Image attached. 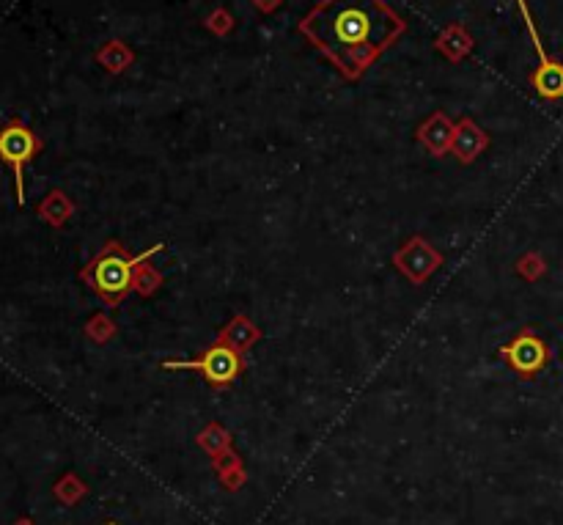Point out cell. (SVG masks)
<instances>
[{
	"instance_id": "52a82bcc",
	"label": "cell",
	"mask_w": 563,
	"mask_h": 525,
	"mask_svg": "<svg viewBox=\"0 0 563 525\" xmlns=\"http://www.w3.org/2000/svg\"><path fill=\"white\" fill-rule=\"evenodd\" d=\"M69 212H72V204H69L64 193H58V190L50 193V196L39 204V215H42L50 226H61V223L69 218Z\"/></svg>"
},
{
	"instance_id": "6da1fadb",
	"label": "cell",
	"mask_w": 563,
	"mask_h": 525,
	"mask_svg": "<svg viewBox=\"0 0 563 525\" xmlns=\"http://www.w3.org/2000/svg\"><path fill=\"white\" fill-rule=\"evenodd\" d=\"M407 22L385 0H319L300 33L349 80H358L379 55L399 42Z\"/></svg>"
},
{
	"instance_id": "3957f363",
	"label": "cell",
	"mask_w": 563,
	"mask_h": 525,
	"mask_svg": "<svg viewBox=\"0 0 563 525\" xmlns=\"http://www.w3.org/2000/svg\"><path fill=\"white\" fill-rule=\"evenodd\" d=\"M39 152H42V141L22 121H9L6 127H0V163L9 165L14 174V193L20 207L25 204V165L33 163Z\"/></svg>"
},
{
	"instance_id": "9c48e42d",
	"label": "cell",
	"mask_w": 563,
	"mask_h": 525,
	"mask_svg": "<svg viewBox=\"0 0 563 525\" xmlns=\"http://www.w3.org/2000/svg\"><path fill=\"white\" fill-rule=\"evenodd\" d=\"M14 525H36V523H33L31 517H20V520H17ZM108 525H116V523H108Z\"/></svg>"
},
{
	"instance_id": "277c9868",
	"label": "cell",
	"mask_w": 563,
	"mask_h": 525,
	"mask_svg": "<svg viewBox=\"0 0 563 525\" xmlns=\"http://www.w3.org/2000/svg\"><path fill=\"white\" fill-rule=\"evenodd\" d=\"M163 369H190V372H201L204 380L212 388H226L242 374V358L237 350H231L228 344L217 341L204 355H198L195 361H165Z\"/></svg>"
},
{
	"instance_id": "8992f818",
	"label": "cell",
	"mask_w": 563,
	"mask_h": 525,
	"mask_svg": "<svg viewBox=\"0 0 563 525\" xmlns=\"http://www.w3.org/2000/svg\"><path fill=\"white\" fill-rule=\"evenodd\" d=\"M500 355L509 361V366L514 369L517 374L522 377H533V374L542 369L544 363H547V347L542 344L539 336H533V333H520L517 339L506 344Z\"/></svg>"
},
{
	"instance_id": "ba28073f",
	"label": "cell",
	"mask_w": 563,
	"mask_h": 525,
	"mask_svg": "<svg viewBox=\"0 0 563 525\" xmlns=\"http://www.w3.org/2000/svg\"><path fill=\"white\" fill-rule=\"evenodd\" d=\"M462 127H465V132H467V141L465 143L456 141V157H462L465 163H470V160H473V157L478 154V149L484 146V135H481V132H478L470 121H465Z\"/></svg>"
},
{
	"instance_id": "7a4b0ae2",
	"label": "cell",
	"mask_w": 563,
	"mask_h": 525,
	"mask_svg": "<svg viewBox=\"0 0 563 525\" xmlns=\"http://www.w3.org/2000/svg\"><path fill=\"white\" fill-rule=\"evenodd\" d=\"M163 242H157L152 251L141 253V256H130V253L121 248V242H108L102 251L83 267L80 278L86 281L88 289L99 295L108 306H119L124 297L130 295L132 286H135V273H138V264L152 259V253L163 251Z\"/></svg>"
},
{
	"instance_id": "5b68a950",
	"label": "cell",
	"mask_w": 563,
	"mask_h": 525,
	"mask_svg": "<svg viewBox=\"0 0 563 525\" xmlns=\"http://www.w3.org/2000/svg\"><path fill=\"white\" fill-rule=\"evenodd\" d=\"M520 3L522 17H525V28L531 33V42L536 47V55H539V69L531 75V86L539 91L542 99H561L563 97V64L553 61L550 55L544 53V44L539 42V33H536V25L531 20V11H528V3L525 0H517Z\"/></svg>"
}]
</instances>
